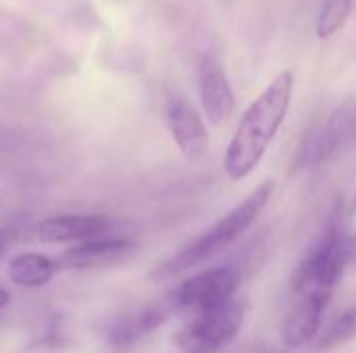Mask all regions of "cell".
<instances>
[{
  "instance_id": "16",
  "label": "cell",
  "mask_w": 356,
  "mask_h": 353,
  "mask_svg": "<svg viewBox=\"0 0 356 353\" xmlns=\"http://www.w3.org/2000/svg\"><path fill=\"white\" fill-rule=\"evenodd\" d=\"M342 264H344V275H355L356 273V233L344 237V246H342Z\"/></svg>"
},
{
  "instance_id": "18",
  "label": "cell",
  "mask_w": 356,
  "mask_h": 353,
  "mask_svg": "<svg viewBox=\"0 0 356 353\" xmlns=\"http://www.w3.org/2000/svg\"><path fill=\"white\" fill-rule=\"evenodd\" d=\"M4 246H6V241H4V237L0 235V254H2V250H4Z\"/></svg>"
},
{
  "instance_id": "11",
  "label": "cell",
  "mask_w": 356,
  "mask_h": 353,
  "mask_svg": "<svg viewBox=\"0 0 356 353\" xmlns=\"http://www.w3.org/2000/svg\"><path fill=\"white\" fill-rule=\"evenodd\" d=\"M171 312H175V306L169 300L165 306H152L134 314H125L108 327V343L113 347H129L161 329Z\"/></svg>"
},
{
  "instance_id": "17",
  "label": "cell",
  "mask_w": 356,
  "mask_h": 353,
  "mask_svg": "<svg viewBox=\"0 0 356 353\" xmlns=\"http://www.w3.org/2000/svg\"><path fill=\"white\" fill-rule=\"evenodd\" d=\"M8 304H10V293H8L4 287H0V310L6 308Z\"/></svg>"
},
{
  "instance_id": "15",
  "label": "cell",
  "mask_w": 356,
  "mask_h": 353,
  "mask_svg": "<svg viewBox=\"0 0 356 353\" xmlns=\"http://www.w3.org/2000/svg\"><path fill=\"white\" fill-rule=\"evenodd\" d=\"M356 337V308L338 316L321 335V347H338Z\"/></svg>"
},
{
  "instance_id": "7",
  "label": "cell",
  "mask_w": 356,
  "mask_h": 353,
  "mask_svg": "<svg viewBox=\"0 0 356 353\" xmlns=\"http://www.w3.org/2000/svg\"><path fill=\"white\" fill-rule=\"evenodd\" d=\"M330 300L332 291L327 289H311L300 293V300L284 318L282 341L292 350H300L313 343L321 333V322Z\"/></svg>"
},
{
  "instance_id": "5",
  "label": "cell",
  "mask_w": 356,
  "mask_h": 353,
  "mask_svg": "<svg viewBox=\"0 0 356 353\" xmlns=\"http://www.w3.org/2000/svg\"><path fill=\"white\" fill-rule=\"evenodd\" d=\"M240 277L234 268H209L196 277L186 279L169 298L175 310H190L194 314L225 306L234 300Z\"/></svg>"
},
{
  "instance_id": "4",
  "label": "cell",
  "mask_w": 356,
  "mask_h": 353,
  "mask_svg": "<svg viewBox=\"0 0 356 353\" xmlns=\"http://www.w3.org/2000/svg\"><path fill=\"white\" fill-rule=\"evenodd\" d=\"M344 229L336 216H332L325 235L321 241L302 258L298 268L292 275V291L296 295L307 293L311 289H327L334 287L346 277L342 264V246H344Z\"/></svg>"
},
{
  "instance_id": "9",
  "label": "cell",
  "mask_w": 356,
  "mask_h": 353,
  "mask_svg": "<svg viewBox=\"0 0 356 353\" xmlns=\"http://www.w3.org/2000/svg\"><path fill=\"white\" fill-rule=\"evenodd\" d=\"M167 121L181 154L190 160H200L209 150V133L198 110L186 100H173L167 110Z\"/></svg>"
},
{
  "instance_id": "13",
  "label": "cell",
  "mask_w": 356,
  "mask_h": 353,
  "mask_svg": "<svg viewBox=\"0 0 356 353\" xmlns=\"http://www.w3.org/2000/svg\"><path fill=\"white\" fill-rule=\"evenodd\" d=\"M56 262L44 254L27 252L19 254L8 262V279L23 289H40L46 287L54 273H56Z\"/></svg>"
},
{
  "instance_id": "1",
  "label": "cell",
  "mask_w": 356,
  "mask_h": 353,
  "mask_svg": "<svg viewBox=\"0 0 356 353\" xmlns=\"http://www.w3.org/2000/svg\"><path fill=\"white\" fill-rule=\"evenodd\" d=\"M294 94L292 71H280L265 92L246 108L225 152V173L232 181L246 179L263 160L290 110Z\"/></svg>"
},
{
  "instance_id": "8",
  "label": "cell",
  "mask_w": 356,
  "mask_h": 353,
  "mask_svg": "<svg viewBox=\"0 0 356 353\" xmlns=\"http://www.w3.org/2000/svg\"><path fill=\"white\" fill-rule=\"evenodd\" d=\"M113 229V221L104 214H58L42 218L31 237L42 243H69L102 237Z\"/></svg>"
},
{
  "instance_id": "3",
  "label": "cell",
  "mask_w": 356,
  "mask_h": 353,
  "mask_svg": "<svg viewBox=\"0 0 356 353\" xmlns=\"http://www.w3.org/2000/svg\"><path fill=\"white\" fill-rule=\"evenodd\" d=\"M246 320V308L242 302H229L225 306L194 314L175 337V345L186 353H215L227 347L242 331Z\"/></svg>"
},
{
  "instance_id": "6",
  "label": "cell",
  "mask_w": 356,
  "mask_h": 353,
  "mask_svg": "<svg viewBox=\"0 0 356 353\" xmlns=\"http://www.w3.org/2000/svg\"><path fill=\"white\" fill-rule=\"evenodd\" d=\"M136 243L123 237H94L79 241L54 262L58 270H96L119 264L136 254Z\"/></svg>"
},
{
  "instance_id": "14",
  "label": "cell",
  "mask_w": 356,
  "mask_h": 353,
  "mask_svg": "<svg viewBox=\"0 0 356 353\" xmlns=\"http://www.w3.org/2000/svg\"><path fill=\"white\" fill-rule=\"evenodd\" d=\"M353 10V0H325L317 19V35L332 37L336 35L348 21Z\"/></svg>"
},
{
  "instance_id": "10",
  "label": "cell",
  "mask_w": 356,
  "mask_h": 353,
  "mask_svg": "<svg viewBox=\"0 0 356 353\" xmlns=\"http://www.w3.org/2000/svg\"><path fill=\"white\" fill-rule=\"evenodd\" d=\"M200 100L207 119L213 125H223L232 119L236 98L225 71L215 58H204L200 69Z\"/></svg>"
},
{
  "instance_id": "12",
  "label": "cell",
  "mask_w": 356,
  "mask_h": 353,
  "mask_svg": "<svg viewBox=\"0 0 356 353\" xmlns=\"http://www.w3.org/2000/svg\"><path fill=\"white\" fill-rule=\"evenodd\" d=\"M356 131V106L353 102H344L338 106L323 129L319 131L315 146H313V158L315 162H325L334 154H338L353 137Z\"/></svg>"
},
{
  "instance_id": "2",
  "label": "cell",
  "mask_w": 356,
  "mask_h": 353,
  "mask_svg": "<svg viewBox=\"0 0 356 353\" xmlns=\"http://www.w3.org/2000/svg\"><path fill=\"white\" fill-rule=\"evenodd\" d=\"M273 193V181H263L257 189H252L236 208H232L217 225H213L207 233L190 241L186 248H181L175 256L152 268L150 279L154 281H165L179 277L188 273L190 268L202 264L204 260L213 258L215 254L223 252L227 246H232L236 239H240L248 227L259 218L263 208L267 206L269 198Z\"/></svg>"
}]
</instances>
